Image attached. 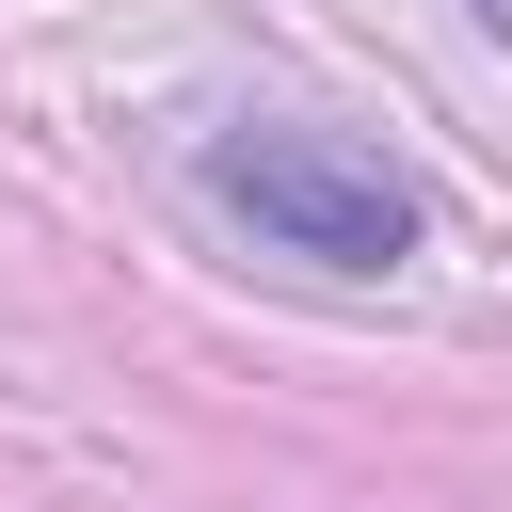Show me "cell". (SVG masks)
Instances as JSON below:
<instances>
[{
    "label": "cell",
    "mask_w": 512,
    "mask_h": 512,
    "mask_svg": "<svg viewBox=\"0 0 512 512\" xmlns=\"http://www.w3.org/2000/svg\"><path fill=\"white\" fill-rule=\"evenodd\" d=\"M208 192L272 240V256H320V272H400L416 256V176L336 144V128H224L208 144Z\"/></svg>",
    "instance_id": "obj_1"
},
{
    "label": "cell",
    "mask_w": 512,
    "mask_h": 512,
    "mask_svg": "<svg viewBox=\"0 0 512 512\" xmlns=\"http://www.w3.org/2000/svg\"><path fill=\"white\" fill-rule=\"evenodd\" d=\"M480 16H496V32H512V0H480Z\"/></svg>",
    "instance_id": "obj_2"
}]
</instances>
